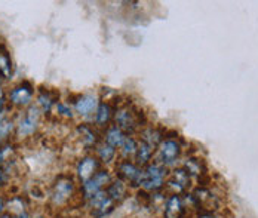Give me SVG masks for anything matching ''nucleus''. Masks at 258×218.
<instances>
[{"mask_svg":"<svg viewBox=\"0 0 258 218\" xmlns=\"http://www.w3.org/2000/svg\"><path fill=\"white\" fill-rule=\"evenodd\" d=\"M117 180L123 181L128 187H140L143 178V168L132 161H120L116 164Z\"/></svg>","mask_w":258,"mask_h":218,"instance_id":"obj_3","label":"nucleus"},{"mask_svg":"<svg viewBox=\"0 0 258 218\" xmlns=\"http://www.w3.org/2000/svg\"><path fill=\"white\" fill-rule=\"evenodd\" d=\"M39 104L43 107L45 111H46V110H49L52 106L51 97H49V95H46V94H40V97H39Z\"/></svg>","mask_w":258,"mask_h":218,"instance_id":"obj_26","label":"nucleus"},{"mask_svg":"<svg viewBox=\"0 0 258 218\" xmlns=\"http://www.w3.org/2000/svg\"><path fill=\"white\" fill-rule=\"evenodd\" d=\"M190 180H191L190 175L182 168H177L168 175V181H165L163 190L169 196H181L188 189Z\"/></svg>","mask_w":258,"mask_h":218,"instance_id":"obj_5","label":"nucleus"},{"mask_svg":"<svg viewBox=\"0 0 258 218\" xmlns=\"http://www.w3.org/2000/svg\"><path fill=\"white\" fill-rule=\"evenodd\" d=\"M184 199L181 196H169L165 203L163 217L165 218H182L184 217Z\"/></svg>","mask_w":258,"mask_h":218,"instance_id":"obj_11","label":"nucleus"},{"mask_svg":"<svg viewBox=\"0 0 258 218\" xmlns=\"http://www.w3.org/2000/svg\"><path fill=\"white\" fill-rule=\"evenodd\" d=\"M196 218H218L214 212H201Z\"/></svg>","mask_w":258,"mask_h":218,"instance_id":"obj_28","label":"nucleus"},{"mask_svg":"<svg viewBox=\"0 0 258 218\" xmlns=\"http://www.w3.org/2000/svg\"><path fill=\"white\" fill-rule=\"evenodd\" d=\"M98 106H100V103H98V98L95 95H83L76 101L75 109H76L79 114L88 116L89 113H92L94 110L98 109Z\"/></svg>","mask_w":258,"mask_h":218,"instance_id":"obj_14","label":"nucleus"},{"mask_svg":"<svg viewBox=\"0 0 258 218\" xmlns=\"http://www.w3.org/2000/svg\"><path fill=\"white\" fill-rule=\"evenodd\" d=\"M113 117H114L116 126L120 128L125 134H134L144 123L143 113L138 109L129 106V104H125V106L119 107L114 111Z\"/></svg>","mask_w":258,"mask_h":218,"instance_id":"obj_2","label":"nucleus"},{"mask_svg":"<svg viewBox=\"0 0 258 218\" xmlns=\"http://www.w3.org/2000/svg\"><path fill=\"white\" fill-rule=\"evenodd\" d=\"M126 138H128L126 134H125L120 128H117L116 125L110 126V128L107 129V132H105V142H107L108 146L114 147V149L122 147Z\"/></svg>","mask_w":258,"mask_h":218,"instance_id":"obj_16","label":"nucleus"},{"mask_svg":"<svg viewBox=\"0 0 258 218\" xmlns=\"http://www.w3.org/2000/svg\"><path fill=\"white\" fill-rule=\"evenodd\" d=\"M182 169L190 175V178L191 177H195V178H201L204 174H205V165L204 162L201 161V159H195V158H190V159H187L184 165H182Z\"/></svg>","mask_w":258,"mask_h":218,"instance_id":"obj_19","label":"nucleus"},{"mask_svg":"<svg viewBox=\"0 0 258 218\" xmlns=\"http://www.w3.org/2000/svg\"><path fill=\"white\" fill-rule=\"evenodd\" d=\"M56 109H58V111L61 113V114H64V116H67V117H72L73 116V113H72V109L70 107H67L66 104H56Z\"/></svg>","mask_w":258,"mask_h":218,"instance_id":"obj_27","label":"nucleus"},{"mask_svg":"<svg viewBox=\"0 0 258 218\" xmlns=\"http://www.w3.org/2000/svg\"><path fill=\"white\" fill-rule=\"evenodd\" d=\"M9 98L17 106H27V104H30L31 98H33V92L27 86H18L9 94Z\"/></svg>","mask_w":258,"mask_h":218,"instance_id":"obj_17","label":"nucleus"},{"mask_svg":"<svg viewBox=\"0 0 258 218\" xmlns=\"http://www.w3.org/2000/svg\"><path fill=\"white\" fill-rule=\"evenodd\" d=\"M193 199V205L195 208H198L201 212H212L218 208L220 200L218 197L212 193V191L207 189V187H199L196 189L195 193L191 194Z\"/></svg>","mask_w":258,"mask_h":218,"instance_id":"obj_7","label":"nucleus"},{"mask_svg":"<svg viewBox=\"0 0 258 218\" xmlns=\"http://www.w3.org/2000/svg\"><path fill=\"white\" fill-rule=\"evenodd\" d=\"M137 146H138V142H137L134 138L128 136V138L125 139V142H123V146H122V150H120V155H122L123 161H131V158L135 156V153H137Z\"/></svg>","mask_w":258,"mask_h":218,"instance_id":"obj_23","label":"nucleus"},{"mask_svg":"<svg viewBox=\"0 0 258 218\" xmlns=\"http://www.w3.org/2000/svg\"><path fill=\"white\" fill-rule=\"evenodd\" d=\"M100 171V164L95 158H83L78 165V175L79 180L83 183H86L88 180H91L97 172Z\"/></svg>","mask_w":258,"mask_h":218,"instance_id":"obj_10","label":"nucleus"},{"mask_svg":"<svg viewBox=\"0 0 258 218\" xmlns=\"http://www.w3.org/2000/svg\"><path fill=\"white\" fill-rule=\"evenodd\" d=\"M78 132L80 134V138H82V144L86 146V147H92L98 142V135L97 132L88 126V125H82L78 128Z\"/></svg>","mask_w":258,"mask_h":218,"instance_id":"obj_21","label":"nucleus"},{"mask_svg":"<svg viewBox=\"0 0 258 218\" xmlns=\"http://www.w3.org/2000/svg\"><path fill=\"white\" fill-rule=\"evenodd\" d=\"M113 181L111 174L107 169H100L91 180H88L86 183L82 184V193L83 197L86 200H89L94 194H97L98 191L105 190L108 187V184Z\"/></svg>","mask_w":258,"mask_h":218,"instance_id":"obj_6","label":"nucleus"},{"mask_svg":"<svg viewBox=\"0 0 258 218\" xmlns=\"http://www.w3.org/2000/svg\"><path fill=\"white\" fill-rule=\"evenodd\" d=\"M12 131V122L8 119H0V138L8 136V134Z\"/></svg>","mask_w":258,"mask_h":218,"instance_id":"obj_25","label":"nucleus"},{"mask_svg":"<svg viewBox=\"0 0 258 218\" xmlns=\"http://www.w3.org/2000/svg\"><path fill=\"white\" fill-rule=\"evenodd\" d=\"M2 209H3V200L0 199V212H2Z\"/></svg>","mask_w":258,"mask_h":218,"instance_id":"obj_29","label":"nucleus"},{"mask_svg":"<svg viewBox=\"0 0 258 218\" xmlns=\"http://www.w3.org/2000/svg\"><path fill=\"white\" fill-rule=\"evenodd\" d=\"M37 123H39V110L36 109V107H31L27 111L26 117L18 125L20 135H30V134H33L36 126H37Z\"/></svg>","mask_w":258,"mask_h":218,"instance_id":"obj_12","label":"nucleus"},{"mask_svg":"<svg viewBox=\"0 0 258 218\" xmlns=\"http://www.w3.org/2000/svg\"><path fill=\"white\" fill-rule=\"evenodd\" d=\"M168 178V168L159 162H150L143 168L141 189L146 193H156L163 190L165 181Z\"/></svg>","mask_w":258,"mask_h":218,"instance_id":"obj_1","label":"nucleus"},{"mask_svg":"<svg viewBox=\"0 0 258 218\" xmlns=\"http://www.w3.org/2000/svg\"><path fill=\"white\" fill-rule=\"evenodd\" d=\"M181 155V146L178 141L175 139H163L159 147H157V153H156V162L162 164L163 166H172L177 164L178 158Z\"/></svg>","mask_w":258,"mask_h":218,"instance_id":"obj_4","label":"nucleus"},{"mask_svg":"<svg viewBox=\"0 0 258 218\" xmlns=\"http://www.w3.org/2000/svg\"><path fill=\"white\" fill-rule=\"evenodd\" d=\"M73 181L72 178H61L56 181L55 187H53V193H52V200L55 205H62L66 203L72 194H73Z\"/></svg>","mask_w":258,"mask_h":218,"instance_id":"obj_9","label":"nucleus"},{"mask_svg":"<svg viewBox=\"0 0 258 218\" xmlns=\"http://www.w3.org/2000/svg\"><path fill=\"white\" fill-rule=\"evenodd\" d=\"M88 205L92 211V215L95 218H103L105 215H108L113 209H114V202L108 197L107 191L101 190L98 191L97 194H94L89 200Z\"/></svg>","mask_w":258,"mask_h":218,"instance_id":"obj_8","label":"nucleus"},{"mask_svg":"<svg viewBox=\"0 0 258 218\" xmlns=\"http://www.w3.org/2000/svg\"><path fill=\"white\" fill-rule=\"evenodd\" d=\"M113 119V109L108 103H100L95 113V123L98 126H107L108 122Z\"/></svg>","mask_w":258,"mask_h":218,"instance_id":"obj_20","label":"nucleus"},{"mask_svg":"<svg viewBox=\"0 0 258 218\" xmlns=\"http://www.w3.org/2000/svg\"><path fill=\"white\" fill-rule=\"evenodd\" d=\"M153 152H155L153 147H150L147 142H144V141L140 139L138 141V146H137V153L134 156L135 164L138 165V166H141V168H144L146 165L150 164V161L153 158Z\"/></svg>","mask_w":258,"mask_h":218,"instance_id":"obj_15","label":"nucleus"},{"mask_svg":"<svg viewBox=\"0 0 258 218\" xmlns=\"http://www.w3.org/2000/svg\"><path fill=\"white\" fill-rule=\"evenodd\" d=\"M97 152H98V158L103 164H111L116 159V149L108 146L107 142L101 144Z\"/></svg>","mask_w":258,"mask_h":218,"instance_id":"obj_22","label":"nucleus"},{"mask_svg":"<svg viewBox=\"0 0 258 218\" xmlns=\"http://www.w3.org/2000/svg\"><path fill=\"white\" fill-rule=\"evenodd\" d=\"M141 141H144V142H147L150 147H153V149H157L159 147V144L163 141V132L160 131V129H157V128H146V129H143L141 131Z\"/></svg>","mask_w":258,"mask_h":218,"instance_id":"obj_18","label":"nucleus"},{"mask_svg":"<svg viewBox=\"0 0 258 218\" xmlns=\"http://www.w3.org/2000/svg\"><path fill=\"white\" fill-rule=\"evenodd\" d=\"M0 73L5 78H11L12 75V64H11V58L6 52L0 51Z\"/></svg>","mask_w":258,"mask_h":218,"instance_id":"obj_24","label":"nucleus"},{"mask_svg":"<svg viewBox=\"0 0 258 218\" xmlns=\"http://www.w3.org/2000/svg\"><path fill=\"white\" fill-rule=\"evenodd\" d=\"M108 197L114 202V203H122L123 200H126L128 197L129 187L120 180H114L108 184V187L105 189Z\"/></svg>","mask_w":258,"mask_h":218,"instance_id":"obj_13","label":"nucleus"}]
</instances>
